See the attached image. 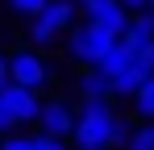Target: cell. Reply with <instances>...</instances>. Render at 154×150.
<instances>
[{
  "mask_svg": "<svg viewBox=\"0 0 154 150\" xmlns=\"http://www.w3.org/2000/svg\"><path fill=\"white\" fill-rule=\"evenodd\" d=\"M133 63H137V67H142L146 75H154V42H150V46H142V50H137V54H133Z\"/></svg>",
  "mask_w": 154,
  "mask_h": 150,
  "instance_id": "obj_16",
  "label": "cell"
},
{
  "mask_svg": "<svg viewBox=\"0 0 154 150\" xmlns=\"http://www.w3.org/2000/svg\"><path fill=\"white\" fill-rule=\"evenodd\" d=\"M42 4H46V0H8V8H13V13H29V17H33Z\"/></svg>",
  "mask_w": 154,
  "mask_h": 150,
  "instance_id": "obj_17",
  "label": "cell"
},
{
  "mask_svg": "<svg viewBox=\"0 0 154 150\" xmlns=\"http://www.w3.org/2000/svg\"><path fill=\"white\" fill-rule=\"evenodd\" d=\"M142 79H146V71L137 67V63H129L121 75H112L108 83H112V96H133L137 88H142Z\"/></svg>",
  "mask_w": 154,
  "mask_h": 150,
  "instance_id": "obj_11",
  "label": "cell"
},
{
  "mask_svg": "<svg viewBox=\"0 0 154 150\" xmlns=\"http://www.w3.org/2000/svg\"><path fill=\"white\" fill-rule=\"evenodd\" d=\"M8 83V54H0V88Z\"/></svg>",
  "mask_w": 154,
  "mask_h": 150,
  "instance_id": "obj_19",
  "label": "cell"
},
{
  "mask_svg": "<svg viewBox=\"0 0 154 150\" xmlns=\"http://www.w3.org/2000/svg\"><path fill=\"white\" fill-rule=\"evenodd\" d=\"M129 100H133V108H137V117H142V121H154V75H146V79H142V88H137Z\"/></svg>",
  "mask_w": 154,
  "mask_h": 150,
  "instance_id": "obj_12",
  "label": "cell"
},
{
  "mask_svg": "<svg viewBox=\"0 0 154 150\" xmlns=\"http://www.w3.org/2000/svg\"><path fill=\"white\" fill-rule=\"evenodd\" d=\"M129 138V121L112 113L108 100H83V108L75 113V125H71V142L79 150L88 146H125Z\"/></svg>",
  "mask_w": 154,
  "mask_h": 150,
  "instance_id": "obj_1",
  "label": "cell"
},
{
  "mask_svg": "<svg viewBox=\"0 0 154 150\" xmlns=\"http://www.w3.org/2000/svg\"><path fill=\"white\" fill-rule=\"evenodd\" d=\"M75 88H79V96H83V100H112V83H108L96 67H88V71L79 75Z\"/></svg>",
  "mask_w": 154,
  "mask_h": 150,
  "instance_id": "obj_10",
  "label": "cell"
},
{
  "mask_svg": "<svg viewBox=\"0 0 154 150\" xmlns=\"http://www.w3.org/2000/svg\"><path fill=\"white\" fill-rule=\"evenodd\" d=\"M0 150H33V138H25L21 129L17 133H4L0 138Z\"/></svg>",
  "mask_w": 154,
  "mask_h": 150,
  "instance_id": "obj_14",
  "label": "cell"
},
{
  "mask_svg": "<svg viewBox=\"0 0 154 150\" xmlns=\"http://www.w3.org/2000/svg\"><path fill=\"white\" fill-rule=\"evenodd\" d=\"M38 125H42V133H50V138H71L75 113H71L63 100H46V104L38 108Z\"/></svg>",
  "mask_w": 154,
  "mask_h": 150,
  "instance_id": "obj_6",
  "label": "cell"
},
{
  "mask_svg": "<svg viewBox=\"0 0 154 150\" xmlns=\"http://www.w3.org/2000/svg\"><path fill=\"white\" fill-rule=\"evenodd\" d=\"M8 83H21L29 92H38V88L46 83V63H42V54H38V50H17V54H8Z\"/></svg>",
  "mask_w": 154,
  "mask_h": 150,
  "instance_id": "obj_3",
  "label": "cell"
},
{
  "mask_svg": "<svg viewBox=\"0 0 154 150\" xmlns=\"http://www.w3.org/2000/svg\"><path fill=\"white\" fill-rule=\"evenodd\" d=\"M0 108H4L17 125H29V121H38L42 100H38V92H29L21 83H4V88H0Z\"/></svg>",
  "mask_w": 154,
  "mask_h": 150,
  "instance_id": "obj_4",
  "label": "cell"
},
{
  "mask_svg": "<svg viewBox=\"0 0 154 150\" xmlns=\"http://www.w3.org/2000/svg\"><path fill=\"white\" fill-rule=\"evenodd\" d=\"M33 150H67V138H50V133H38Z\"/></svg>",
  "mask_w": 154,
  "mask_h": 150,
  "instance_id": "obj_15",
  "label": "cell"
},
{
  "mask_svg": "<svg viewBox=\"0 0 154 150\" xmlns=\"http://www.w3.org/2000/svg\"><path fill=\"white\" fill-rule=\"evenodd\" d=\"M117 42H121L129 54H137L142 46H150V42H154V8L133 13V17H129V25L121 29V38H117Z\"/></svg>",
  "mask_w": 154,
  "mask_h": 150,
  "instance_id": "obj_5",
  "label": "cell"
},
{
  "mask_svg": "<svg viewBox=\"0 0 154 150\" xmlns=\"http://www.w3.org/2000/svg\"><path fill=\"white\" fill-rule=\"evenodd\" d=\"M129 63H133V54H129L121 42H112V46H108L100 58H96V71H100L104 79H112V75H121V71H125Z\"/></svg>",
  "mask_w": 154,
  "mask_h": 150,
  "instance_id": "obj_9",
  "label": "cell"
},
{
  "mask_svg": "<svg viewBox=\"0 0 154 150\" xmlns=\"http://www.w3.org/2000/svg\"><path fill=\"white\" fill-rule=\"evenodd\" d=\"M125 150H154V121L137 125V129H129V138H125Z\"/></svg>",
  "mask_w": 154,
  "mask_h": 150,
  "instance_id": "obj_13",
  "label": "cell"
},
{
  "mask_svg": "<svg viewBox=\"0 0 154 150\" xmlns=\"http://www.w3.org/2000/svg\"><path fill=\"white\" fill-rule=\"evenodd\" d=\"M92 25H100V29H108L112 38H121V29L129 25V8L121 4V0H108V4H100L92 17H88Z\"/></svg>",
  "mask_w": 154,
  "mask_h": 150,
  "instance_id": "obj_8",
  "label": "cell"
},
{
  "mask_svg": "<svg viewBox=\"0 0 154 150\" xmlns=\"http://www.w3.org/2000/svg\"><path fill=\"white\" fill-rule=\"evenodd\" d=\"M75 4H79V13H83V17H92V13H96L100 4H108V0H75Z\"/></svg>",
  "mask_w": 154,
  "mask_h": 150,
  "instance_id": "obj_18",
  "label": "cell"
},
{
  "mask_svg": "<svg viewBox=\"0 0 154 150\" xmlns=\"http://www.w3.org/2000/svg\"><path fill=\"white\" fill-rule=\"evenodd\" d=\"M88 150H112V146H88Z\"/></svg>",
  "mask_w": 154,
  "mask_h": 150,
  "instance_id": "obj_21",
  "label": "cell"
},
{
  "mask_svg": "<svg viewBox=\"0 0 154 150\" xmlns=\"http://www.w3.org/2000/svg\"><path fill=\"white\" fill-rule=\"evenodd\" d=\"M121 4H125L129 13H142V8H146V0H121Z\"/></svg>",
  "mask_w": 154,
  "mask_h": 150,
  "instance_id": "obj_20",
  "label": "cell"
},
{
  "mask_svg": "<svg viewBox=\"0 0 154 150\" xmlns=\"http://www.w3.org/2000/svg\"><path fill=\"white\" fill-rule=\"evenodd\" d=\"M146 8H154V0H146Z\"/></svg>",
  "mask_w": 154,
  "mask_h": 150,
  "instance_id": "obj_22",
  "label": "cell"
},
{
  "mask_svg": "<svg viewBox=\"0 0 154 150\" xmlns=\"http://www.w3.org/2000/svg\"><path fill=\"white\" fill-rule=\"evenodd\" d=\"M33 21H42L46 29H54V33H63V29H71V21H75V4H71V0H46V4L33 13Z\"/></svg>",
  "mask_w": 154,
  "mask_h": 150,
  "instance_id": "obj_7",
  "label": "cell"
},
{
  "mask_svg": "<svg viewBox=\"0 0 154 150\" xmlns=\"http://www.w3.org/2000/svg\"><path fill=\"white\" fill-rule=\"evenodd\" d=\"M117 38L108 33V29H100V25H92V21H83L71 29V38H67V50H71V58L75 63H88V67H96V58H100L104 50L112 46Z\"/></svg>",
  "mask_w": 154,
  "mask_h": 150,
  "instance_id": "obj_2",
  "label": "cell"
}]
</instances>
